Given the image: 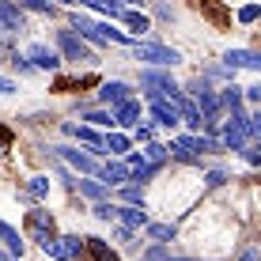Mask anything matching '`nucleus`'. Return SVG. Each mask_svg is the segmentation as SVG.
I'll return each instance as SVG.
<instances>
[{"label":"nucleus","mask_w":261,"mask_h":261,"mask_svg":"<svg viewBox=\"0 0 261 261\" xmlns=\"http://www.w3.org/2000/svg\"><path fill=\"white\" fill-rule=\"evenodd\" d=\"M72 31H80V38L91 42V46H106V42H118V46H137L125 31H114L110 23H91L87 15H72Z\"/></svg>","instance_id":"nucleus-1"},{"label":"nucleus","mask_w":261,"mask_h":261,"mask_svg":"<svg viewBox=\"0 0 261 261\" xmlns=\"http://www.w3.org/2000/svg\"><path fill=\"white\" fill-rule=\"evenodd\" d=\"M140 87L151 95V102H159V98L178 102V98H182V87H178L167 72H159V68H144V72H140Z\"/></svg>","instance_id":"nucleus-2"},{"label":"nucleus","mask_w":261,"mask_h":261,"mask_svg":"<svg viewBox=\"0 0 261 261\" xmlns=\"http://www.w3.org/2000/svg\"><path fill=\"white\" fill-rule=\"evenodd\" d=\"M133 57L148 61V65H155V68H170V65L182 61V53L170 49V46H159V42H137V46H133Z\"/></svg>","instance_id":"nucleus-3"},{"label":"nucleus","mask_w":261,"mask_h":261,"mask_svg":"<svg viewBox=\"0 0 261 261\" xmlns=\"http://www.w3.org/2000/svg\"><path fill=\"white\" fill-rule=\"evenodd\" d=\"M27 235H31L34 242H38L42 250L49 246V242H57V223H53V216L49 212H42V208H34V212H27Z\"/></svg>","instance_id":"nucleus-4"},{"label":"nucleus","mask_w":261,"mask_h":261,"mask_svg":"<svg viewBox=\"0 0 261 261\" xmlns=\"http://www.w3.org/2000/svg\"><path fill=\"white\" fill-rule=\"evenodd\" d=\"M57 49L65 53L68 61H95V53H91V46H87L84 38H80L72 27H65V31H57Z\"/></svg>","instance_id":"nucleus-5"},{"label":"nucleus","mask_w":261,"mask_h":261,"mask_svg":"<svg viewBox=\"0 0 261 261\" xmlns=\"http://www.w3.org/2000/svg\"><path fill=\"white\" fill-rule=\"evenodd\" d=\"M246 140H250V118L246 114H231V121L223 125V148L246 151Z\"/></svg>","instance_id":"nucleus-6"},{"label":"nucleus","mask_w":261,"mask_h":261,"mask_svg":"<svg viewBox=\"0 0 261 261\" xmlns=\"http://www.w3.org/2000/svg\"><path fill=\"white\" fill-rule=\"evenodd\" d=\"M98 98H102L106 106H125V102H133V87L125 84V80H106V84H98Z\"/></svg>","instance_id":"nucleus-7"},{"label":"nucleus","mask_w":261,"mask_h":261,"mask_svg":"<svg viewBox=\"0 0 261 261\" xmlns=\"http://www.w3.org/2000/svg\"><path fill=\"white\" fill-rule=\"evenodd\" d=\"M65 163H72L80 170V174H98V159L91 155V151H80V148H68V144H61V148H53Z\"/></svg>","instance_id":"nucleus-8"},{"label":"nucleus","mask_w":261,"mask_h":261,"mask_svg":"<svg viewBox=\"0 0 261 261\" xmlns=\"http://www.w3.org/2000/svg\"><path fill=\"white\" fill-rule=\"evenodd\" d=\"M80 250H84V239L80 235H57V242L46 246V254L53 261H72V257H80Z\"/></svg>","instance_id":"nucleus-9"},{"label":"nucleus","mask_w":261,"mask_h":261,"mask_svg":"<svg viewBox=\"0 0 261 261\" xmlns=\"http://www.w3.org/2000/svg\"><path fill=\"white\" fill-rule=\"evenodd\" d=\"M0 31L15 34V31H27V15H23V4H8L0 0Z\"/></svg>","instance_id":"nucleus-10"},{"label":"nucleus","mask_w":261,"mask_h":261,"mask_svg":"<svg viewBox=\"0 0 261 261\" xmlns=\"http://www.w3.org/2000/svg\"><path fill=\"white\" fill-rule=\"evenodd\" d=\"M27 61H31L34 68H46V72L61 68V53L49 49V46H31V49H27Z\"/></svg>","instance_id":"nucleus-11"},{"label":"nucleus","mask_w":261,"mask_h":261,"mask_svg":"<svg viewBox=\"0 0 261 261\" xmlns=\"http://www.w3.org/2000/svg\"><path fill=\"white\" fill-rule=\"evenodd\" d=\"M151 118H155V125H163V129H174L182 121V114H178V102L159 98V102H151Z\"/></svg>","instance_id":"nucleus-12"},{"label":"nucleus","mask_w":261,"mask_h":261,"mask_svg":"<svg viewBox=\"0 0 261 261\" xmlns=\"http://www.w3.org/2000/svg\"><path fill=\"white\" fill-rule=\"evenodd\" d=\"M65 133H68V137H76L80 144H87V148H91V151H102L106 148V137H98V133L91 129V125H65Z\"/></svg>","instance_id":"nucleus-13"},{"label":"nucleus","mask_w":261,"mask_h":261,"mask_svg":"<svg viewBox=\"0 0 261 261\" xmlns=\"http://www.w3.org/2000/svg\"><path fill=\"white\" fill-rule=\"evenodd\" d=\"M227 68H254L261 72V53L257 49H227Z\"/></svg>","instance_id":"nucleus-14"},{"label":"nucleus","mask_w":261,"mask_h":261,"mask_svg":"<svg viewBox=\"0 0 261 261\" xmlns=\"http://www.w3.org/2000/svg\"><path fill=\"white\" fill-rule=\"evenodd\" d=\"M98 178H102V186H121V182L133 178V170H129V163H102L98 167Z\"/></svg>","instance_id":"nucleus-15"},{"label":"nucleus","mask_w":261,"mask_h":261,"mask_svg":"<svg viewBox=\"0 0 261 261\" xmlns=\"http://www.w3.org/2000/svg\"><path fill=\"white\" fill-rule=\"evenodd\" d=\"M0 242L8 246V254H12V257H23V250H27L23 235H19V231L12 227V223H4V220H0Z\"/></svg>","instance_id":"nucleus-16"},{"label":"nucleus","mask_w":261,"mask_h":261,"mask_svg":"<svg viewBox=\"0 0 261 261\" xmlns=\"http://www.w3.org/2000/svg\"><path fill=\"white\" fill-rule=\"evenodd\" d=\"M84 254L91 257V261H121V257L102 242V239H95V235H91V239H84Z\"/></svg>","instance_id":"nucleus-17"},{"label":"nucleus","mask_w":261,"mask_h":261,"mask_svg":"<svg viewBox=\"0 0 261 261\" xmlns=\"http://www.w3.org/2000/svg\"><path fill=\"white\" fill-rule=\"evenodd\" d=\"M178 114H182V121L190 125V129H204V114H201V106L197 102H190V98H178Z\"/></svg>","instance_id":"nucleus-18"},{"label":"nucleus","mask_w":261,"mask_h":261,"mask_svg":"<svg viewBox=\"0 0 261 261\" xmlns=\"http://www.w3.org/2000/svg\"><path fill=\"white\" fill-rule=\"evenodd\" d=\"M114 125H125V129H133V125H140V102H137V98L114 110Z\"/></svg>","instance_id":"nucleus-19"},{"label":"nucleus","mask_w":261,"mask_h":261,"mask_svg":"<svg viewBox=\"0 0 261 261\" xmlns=\"http://www.w3.org/2000/svg\"><path fill=\"white\" fill-rule=\"evenodd\" d=\"M197 12H201L204 19H212L216 27H231V12L220 8V4H197Z\"/></svg>","instance_id":"nucleus-20"},{"label":"nucleus","mask_w":261,"mask_h":261,"mask_svg":"<svg viewBox=\"0 0 261 261\" xmlns=\"http://www.w3.org/2000/svg\"><path fill=\"white\" fill-rule=\"evenodd\" d=\"M121 23H125V27H129V31H133V34H148V27H151V23H148V15H144V12H133V8H125V15H121Z\"/></svg>","instance_id":"nucleus-21"},{"label":"nucleus","mask_w":261,"mask_h":261,"mask_svg":"<svg viewBox=\"0 0 261 261\" xmlns=\"http://www.w3.org/2000/svg\"><path fill=\"white\" fill-rule=\"evenodd\" d=\"M118 220H125L129 227H148V212L144 208H125V204H118Z\"/></svg>","instance_id":"nucleus-22"},{"label":"nucleus","mask_w":261,"mask_h":261,"mask_svg":"<svg viewBox=\"0 0 261 261\" xmlns=\"http://www.w3.org/2000/svg\"><path fill=\"white\" fill-rule=\"evenodd\" d=\"M76 190L87 197V201H95V204H106V186L102 182H76Z\"/></svg>","instance_id":"nucleus-23"},{"label":"nucleus","mask_w":261,"mask_h":261,"mask_svg":"<svg viewBox=\"0 0 261 261\" xmlns=\"http://www.w3.org/2000/svg\"><path fill=\"white\" fill-rule=\"evenodd\" d=\"M98 84V76H80V80H57V91H84V87H95Z\"/></svg>","instance_id":"nucleus-24"},{"label":"nucleus","mask_w":261,"mask_h":261,"mask_svg":"<svg viewBox=\"0 0 261 261\" xmlns=\"http://www.w3.org/2000/svg\"><path fill=\"white\" fill-rule=\"evenodd\" d=\"M167 151H170V148H163V144H148V148H144L140 155H144V163H151V167H163V163H167Z\"/></svg>","instance_id":"nucleus-25"},{"label":"nucleus","mask_w":261,"mask_h":261,"mask_svg":"<svg viewBox=\"0 0 261 261\" xmlns=\"http://www.w3.org/2000/svg\"><path fill=\"white\" fill-rule=\"evenodd\" d=\"M220 106H227L231 114H242V87H235V84H231L227 91H223V98H220Z\"/></svg>","instance_id":"nucleus-26"},{"label":"nucleus","mask_w":261,"mask_h":261,"mask_svg":"<svg viewBox=\"0 0 261 261\" xmlns=\"http://www.w3.org/2000/svg\"><path fill=\"white\" fill-rule=\"evenodd\" d=\"M91 8L98 15H110V19H121V15H125V8L118 4V0H91Z\"/></svg>","instance_id":"nucleus-27"},{"label":"nucleus","mask_w":261,"mask_h":261,"mask_svg":"<svg viewBox=\"0 0 261 261\" xmlns=\"http://www.w3.org/2000/svg\"><path fill=\"white\" fill-rule=\"evenodd\" d=\"M46 193H49V178H42V174H38V178H31V186H27V193H23V197H27V201H42Z\"/></svg>","instance_id":"nucleus-28"},{"label":"nucleus","mask_w":261,"mask_h":261,"mask_svg":"<svg viewBox=\"0 0 261 261\" xmlns=\"http://www.w3.org/2000/svg\"><path fill=\"white\" fill-rule=\"evenodd\" d=\"M106 151L125 155V151H129V137H125V133H110V137H106Z\"/></svg>","instance_id":"nucleus-29"},{"label":"nucleus","mask_w":261,"mask_h":261,"mask_svg":"<svg viewBox=\"0 0 261 261\" xmlns=\"http://www.w3.org/2000/svg\"><path fill=\"white\" fill-rule=\"evenodd\" d=\"M148 235L167 242V239H174V223H148Z\"/></svg>","instance_id":"nucleus-30"},{"label":"nucleus","mask_w":261,"mask_h":261,"mask_svg":"<svg viewBox=\"0 0 261 261\" xmlns=\"http://www.w3.org/2000/svg\"><path fill=\"white\" fill-rule=\"evenodd\" d=\"M121 197H125V208H144V193L137 190V186H125Z\"/></svg>","instance_id":"nucleus-31"},{"label":"nucleus","mask_w":261,"mask_h":261,"mask_svg":"<svg viewBox=\"0 0 261 261\" xmlns=\"http://www.w3.org/2000/svg\"><path fill=\"white\" fill-rule=\"evenodd\" d=\"M84 121L102 125V129H110V125H114V114H106V110H87V114H84Z\"/></svg>","instance_id":"nucleus-32"},{"label":"nucleus","mask_w":261,"mask_h":261,"mask_svg":"<svg viewBox=\"0 0 261 261\" xmlns=\"http://www.w3.org/2000/svg\"><path fill=\"white\" fill-rule=\"evenodd\" d=\"M12 144H15V133L8 129V125H0V159H4L8 151H12Z\"/></svg>","instance_id":"nucleus-33"},{"label":"nucleus","mask_w":261,"mask_h":261,"mask_svg":"<svg viewBox=\"0 0 261 261\" xmlns=\"http://www.w3.org/2000/svg\"><path fill=\"white\" fill-rule=\"evenodd\" d=\"M257 19H261V8H257V4L239 8V23H257Z\"/></svg>","instance_id":"nucleus-34"},{"label":"nucleus","mask_w":261,"mask_h":261,"mask_svg":"<svg viewBox=\"0 0 261 261\" xmlns=\"http://www.w3.org/2000/svg\"><path fill=\"white\" fill-rule=\"evenodd\" d=\"M242 159H246L250 167H257V163H261V140H257V144H246V151H242Z\"/></svg>","instance_id":"nucleus-35"},{"label":"nucleus","mask_w":261,"mask_h":261,"mask_svg":"<svg viewBox=\"0 0 261 261\" xmlns=\"http://www.w3.org/2000/svg\"><path fill=\"white\" fill-rule=\"evenodd\" d=\"M95 216H98V220H106V223L118 220V204H95Z\"/></svg>","instance_id":"nucleus-36"},{"label":"nucleus","mask_w":261,"mask_h":261,"mask_svg":"<svg viewBox=\"0 0 261 261\" xmlns=\"http://www.w3.org/2000/svg\"><path fill=\"white\" fill-rule=\"evenodd\" d=\"M144 261H174V257H170L163 246H151V250H144Z\"/></svg>","instance_id":"nucleus-37"},{"label":"nucleus","mask_w":261,"mask_h":261,"mask_svg":"<svg viewBox=\"0 0 261 261\" xmlns=\"http://www.w3.org/2000/svg\"><path fill=\"white\" fill-rule=\"evenodd\" d=\"M155 174H159V167H151V163H148L144 170H133V182H148V178H155Z\"/></svg>","instance_id":"nucleus-38"},{"label":"nucleus","mask_w":261,"mask_h":261,"mask_svg":"<svg viewBox=\"0 0 261 261\" xmlns=\"http://www.w3.org/2000/svg\"><path fill=\"white\" fill-rule=\"evenodd\" d=\"M12 65L19 68V76H31V72H34V65H31V61H27V57H19V53H15V57H12Z\"/></svg>","instance_id":"nucleus-39"},{"label":"nucleus","mask_w":261,"mask_h":261,"mask_svg":"<svg viewBox=\"0 0 261 261\" xmlns=\"http://www.w3.org/2000/svg\"><path fill=\"white\" fill-rule=\"evenodd\" d=\"M27 8H34V12H57V8H53V4H46V0H27Z\"/></svg>","instance_id":"nucleus-40"},{"label":"nucleus","mask_w":261,"mask_h":261,"mask_svg":"<svg viewBox=\"0 0 261 261\" xmlns=\"http://www.w3.org/2000/svg\"><path fill=\"white\" fill-rule=\"evenodd\" d=\"M155 15H159L163 23H170V19H174V8H167V4H155Z\"/></svg>","instance_id":"nucleus-41"},{"label":"nucleus","mask_w":261,"mask_h":261,"mask_svg":"<svg viewBox=\"0 0 261 261\" xmlns=\"http://www.w3.org/2000/svg\"><path fill=\"white\" fill-rule=\"evenodd\" d=\"M250 137H257V140H261V110L254 114V118H250Z\"/></svg>","instance_id":"nucleus-42"},{"label":"nucleus","mask_w":261,"mask_h":261,"mask_svg":"<svg viewBox=\"0 0 261 261\" xmlns=\"http://www.w3.org/2000/svg\"><path fill=\"white\" fill-rule=\"evenodd\" d=\"M223 182H227V174H223V170H212V174H208V186H212V190H216V186H223Z\"/></svg>","instance_id":"nucleus-43"},{"label":"nucleus","mask_w":261,"mask_h":261,"mask_svg":"<svg viewBox=\"0 0 261 261\" xmlns=\"http://www.w3.org/2000/svg\"><path fill=\"white\" fill-rule=\"evenodd\" d=\"M239 261H261V250H254V246H250V250H242Z\"/></svg>","instance_id":"nucleus-44"},{"label":"nucleus","mask_w":261,"mask_h":261,"mask_svg":"<svg viewBox=\"0 0 261 261\" xmlns=\"http://www.w3.org/2000/svg\"><path fill=\"white\" fill-rule=\"evenodd\" d=\"M0 95H15V84L8 76H0Z\"/></svg>","instance_id":"nucleus-45"},{"label":"nucleus","mask_w":261,"mask_h":261,"mask_svg":"<svg viewBox=\"0 0 261 261\" xmlns=\"http://www.w3.org/2000/svg\"><path fill=\"white\" fill-rule=\"evenodd\" d=\"M137 140H144V144H151V125H140V129H137Z\"/></svg>","instance_id":"nucleus-46"},{"label":"nucleus","mask_w":261,"mask_h":261,"mask_svg":"<svg viewBox=\"0 0 261 261\" xmlns=\"http://www.w3.org/2000/svg\"><path fill=\"white\" fill-rule=\"evenodd\" d=\"M246 95L254 98V102H261V84H254V87H246Z\"/></svg>","instance_id":"nucleus-47"},{"label":"nucleus","mask_w":261,"mask_h":261,"mask_svg":"<svg viewBox=\"0 0 261 261\" xmlns=\"http://www.w3.org/2000/svg\"><path fill=\"white\" fill-rule=\"evenodd\" d=\"M0 261H15V257H12V254H4V250H0Z\"/></svg>","instance_id":"nucleus-48"}]
</instances>
